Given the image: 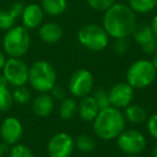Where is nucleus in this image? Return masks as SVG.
Returning a JSON list of instances; mask_svg holds the SVG:
<instances>
[{
	"instance_id": "obj_10",
	"label": "nucleus",
	"mask_w": 157,
	"mask_h": 157,
	"mask_svg": "<svg viewBox=\"0 0 157 157\" xmlns=\"http://www.w3.org/2000/svg\"><path fill=\"white\" fill-rule=\"evenodd\" d=\"M74 148V140L66 132L53 136L48 143V153L50 157H70Z\"/></svg>"
},
{
	"instance_id": "obj_1",
	"label": "nucleus",
	"mask_w": 157,
	"mask_h": 157,
	"mask_svg": "<svg viewBox=\"0 0 157 157\" xmlns=\"http://www.w3.org/2000/svg\"><path fill=\"white\" fill-rule=\"evenodd\" d=\"M136 15L129 6L114 3L105 10L103 15V28L109 36L115 39L127 38L136 27Z\"/></svg>"
},
{
	"instance_id": "obj_23",
	"label": "nucleus",
	"mask_w": 157,
	"mask_h": 157,
	"mask_svg": "<svg viewBox=\"0 0 157 157\" xmlns=\"http://www.w3.org/2000/svg\"><path fill=\"white\" fill-rule=\"evenodd\" d=\"M157 0H129V7L133 12L147 13L155 9Z\"/></svg>"
},
{
	"instance_id": "obj_21",
	"label": "nucleus",
	"mask_w": 157,
	"mask_h": 157,
	"mask_svg": "<svg viewBox=\"0 0 157 157\" xmlns=\"http://www.w3.org/2000/svg\"><path fill=\"white\" fill-rule=\"evenodd\" d=\"M41 8L46 14L56 16L66 10L67 1L66 0H41Z\"/></svg>"
},
{
	"instance_id": "obj_34",
	"label": "nucleus",
	"mask_w": 157,
	"mask_h": 157,
	"mask_svg": "<svg viewBox=\"0 0 157 157\" xmlns=\"http://www.w3.org/2000/svg\"><path fill=\"white\" fill-rule=\"evenodd\" d=\"M151 28H152L154 36L157 38V15H155V16H154V18H153L152 24H151Z\"/></svg>"
},
{
	"instance_id": "obj_4",
	"label": "nucleus",
	"mask_w": 157,
	"mask_h": 157,
	"mask_svg": "<svg viewBox=\"0 0 157 157\" xmlns=\"http://www.w3.org/2000/svg\"><path fill=\"white\" fill-rule=\"evenodd\" d=\"M30 35L24 26H14L3 37V50L9 57L22 58L30 48Z\"/></svg>"
},
{
	"instance_id": "obj_13",
	"label": "nucleus",
	"mask_w": 157,
	"mask_h": 157,
	"mask_svg": "<svg viewBox=\"0 0 157 157\" xmlns=\"http://www.w3.org/2000/svg\"><path fill=\"white\" fill-rule=\"evenodd\" d=\"M44 12L40 6L36 3H31L27 7H24L22 13V22L23 26L27 29H35L40 26L43 21Z\"/></svg>"
},
{
	"instance_id": "obj_27",
	"label": "nucleus",
	"mask_w": 157,
	"mask_h": 157,
	"mask_svg": "<svg viewBox=\"0 0 157 157\" xmlns=\"http://www.w3.org/2000/svg\"><path fill=\"white\" fill-rule=\"evenodd\" d=\"M94 99L96 100L97 105H98L99 109L102 110L105 108L110 107V100H109V96H108V93L105 92L103 88H98V90H95L94 93Z\"/></svg>"
},
{
	"instance_id": "obj_14",
	"label": "nucleus",
	"mask_w": 157,
	"mask_h": 157,
	"mask_svg": "<svg viewBox=\"0 0 157 157\" xmlns=\"http://www.w3.org/2000/svg\"><path fill=\"white\" fill-rule=\"evenodd\" d=\"M24 5L16 2L9 10H0V30H9L15 26L18 17L22 16Z\"/></svg>"
},
{
	"instance_id": "obj_16",
	"label": "nucleus",
	"mask_w": 157,
	"mask_h": 157,
	"mask_svg": "<svg viewBox=\"0 0 157 157\" xmlns=\"http://www.w3.org/2000/svg\"><path fill=\"white\" fill-rule=\"evenodd\" d=\"M99 109L96 100L93 96H85L81 99L78 105V112L80 117L85 122H92L98 115Z\"/></svg>"
},
{
	"instance_id": "obj_6",
	"label": "nucleus",
	"mask_w": 157,
	"mask_h": 157,
	"mask_svg": "<svg viewBox=\"0 0 157 157\" xmlns=\"http://www.w3.org/2000/svg\"><path fill=\"white\" fill-rule=\"evenodd\" d=\"M78 39L85 48L93 52H99L108 45L109 35L103 27L96 24H88L80 28Z\"/></svg>"
},
{
	"instance_id": "obj_26",
	"label": "nucleus",
	"mask_w": 157,
	"mask_h": 157,
	"mask_svg": "<svg viewBox=\"0 0 157 157\" xmlns=\"http://www.w3.org/2000/svg\"><path fill=\"white\" fill-rule=\"evenodd\" d=\"M9 157H35V154L28 146L16 143L10 148Z\"/></svg>"
},
{
	"instance_id": "obj_5",
	"label": "nucleus",
	"mask_w": 157,
	"mask_h": 157,
	"mask_svg": "<svg viewBox=\"0 0 157 157\" xmlns=\"http://www.w3.org/2000/svg\"><path fill=\"white\" fill-rule=\"evenodd\" d=\"M157 69L147 59L137 60L128 68L126 73L127 83L132 88H144L154 82Z\"/></svg>"
},
{
	"instance_id": "obj_30",
	"label": "nucleus",
	"mask_w": 157,
	"mask_h": 157,
	"mask_svg": "<svg viewBox=\"0 0 157 157\" xmlns=\"http://www.w3.org/2000/svg\"><path fill=\"white\" fill-rule=\"evenodd\" d=\"M113 48H114V51H115L118 55H122V54H124V53H126V51L128 50V41L126 40V38L116 39Z\"/></svg>"
},
{
	"instance_id": "obj_39",
	"label": "nucleus",
	"mask_w": 157,
	"mask_h": 157,
	"mask_svg": "<svg viewBox=\"0 0 157 157\" xmlns=\"http://www.w3.org/2000/svg\"><path fill=\"white\" fill-rule=\"evenodd\" d=\"M155 8H156V9H157V3H156V7H155Z\"/></svg>"
},
{
	"instance_id": "obj_38",
	"label": "nucleus",
	"mask_w": 157,
	"mask_h": 157,
	"mask_svg": "<svg viewBox=\"0 0 157 157\" xmlns=\"http://www.w3.org/2000/svg\"><path fill=\"white\" fill-rule=\"evenodd\" d=\"M127 157H139L138 155H128Z\"/></svg>"
},
{
	"instance_id": "obj_17",
	"label": "nucleus",
	"mask_w": 157,
	"mask_h": 157,
	"mask_svg": "<svg viewBox=\"0 0 157 157\" xmlns=\"http://www.w3.org/2000/svg\"><path fill=\"white\" fill-rule=\"evenodd\" d=\"M63 28L56 23H45L39 29V36L45 43H57L63 38Z\"/></svg>"
},
{
	"instance_id": "obj_32",
	"label": "nucleus",
	"mask_w": 157,
	"mask_h": 157,
	"mask_svg": "<svg viewBox=\"0 0 157 157\" xmlns=\"http://www.w3.org/2000/svg\"><path fill=\"white\" fill-rule=\"evenodd\" d=\"M51 96L53 97V98H55L56 100H63V99H65V90H63V88L61 87V86L59 85H55L54 87L51 90Z\"/></svg>"
},
{
	"instance_id": "obj_19",
	"label": "nucleus",
	"mask_w": 157,
	"mask_h": 157,
	"mask_svg": "<svg viewBox=\"0 0 157 157\" xmlns=\"http://www.w3.org/2000/svg\"><path fill=\"white\" fill-rule=\"evenodd\" d=\"M125 118L131 124H141L147 120V113L139 105H129L125 108Z\"/></svg>"
},
{
	"instance_id": "obj_11",
	"label": "nucleus",
	"mask_w": 157,
	"mask_h": 157,
	"mask_svg": "<svg viewBox=\"0 0 157 157\" xmlns=\"http://www.w3.org/2000/svg\"><path fill=\"white\" fill-rule=\"evenodd\" d=\"M110 105L116 109L128 107L133 98V88L128 83H116L108 93Z\"/></svg>"
},
{
	"instance_id": "obj_35",
	"label": "nucleus",
	"mask_w": 157,
	"mask_h": 157,
	"mask_svg": "<svg viewBox=\"0 0 157 157\" xmlns=\"http://www.w3.org/2000/svg\"><path fill=\"white\" fill-rule=\"evenodd\" d=\"M6 61H7V58H6V55L3 54L1 51H0V70H2L3 66H5Z\"/></svg>"
},
{
	"instance_id": "obj_12",
	"label": "nucleus",
	"mask_w": 157,
	"mask_h": 157,
	"mask_svg": "<svg viewBox=\"0 0 157 157\" xmlns=\"http://www.w3.org/2000/svg\"><path fill=\"white\" fill-rule=\"evenodd\" d=\"M0 136L2 141L9 145L18 143L23 137V125L16 117L9 116L5 118L0 125Z\"/></svg>"
},
{
	"instance_id": "obj_20",
	"label": "nucleus",
	"mask_w": 157,
	"mask_h": 157,
	"mask_svg": "<svg viewBox=\"0 0 157 157\" xmlns=\"http://www.w3.org/2000/svg\"><path fill=\"white\" fill-rule=\"evenodd\" d=\"M131 35L133 36V39L136 40V42L139 43L140 45L146 43V42H148L150 40H152L153 38H155L151 26L145 24V23L136 24V27Z\"/></svg>"
},
{
	"instance_id": "obj_3",
	"label": "nucleus",
	"mask_w": 157,
	"mask_h": 157,
	"mask_svg": "<svg viewBox=\"0 0 157 157\" xmlns=\"http://www.w3.org/2000/svg\"><path fill=\"white\" fill-rule=\"evenodd\" d=\"M56 70L48 61L38 60L29 68L28 82L31 87L39 93L51 92L56 85Z\"/></svg>"
},
{
	"instance_id": "obj_7",
	"label": "nucleus",
	"mask_w": 157,
	"mask_h": 157,
	"mask_svg": "<svg viewBox=\"0 0 157 157\" xmlns=\"http://www.w3.org/2000/svg\"><path fill=\"white\" fill-rule=\"evenodd\" d=\"M29 68L25 61L21 58L10 57L7 59L2 68V75L7 80L8 84L17 87L22 86L28 82Z\"/></svg>"
},
{
	"instance_id": "obj_9",
	"label": "nucleus",
	"mask_w": 157,
	"mask_h": 157,
	"mask_svg": "<svg viewBox=\"0 0 157 157\" xmlns=\"http://www.w3.org/2000/svg\"><path fill=\"white\" fill-rule=\"evenodd\" d=\"M94 87V76L88 70L78 69L72 74L69 82L71 94L78 98L88 96Z\"/></svg>"
},
{
	"instance_id": "obj_33",
	"label": "nucleus",
	"mask_w": 157,
	"mask_h": 157,
	"mask_svg": "<svg viewBox=\"0 0 157 157\" xmlns=\"http://www.w3.org/2000/svg\"><path fill=\"white\" fill-rule=\"evenodd\" d=\"M9 153H10L9 144L6 143L5 141L0 142V157H6L7 155H9Z\"/></svg>"
},
{
	"instance_id": "obj_37",
	"label": "nucleus",
	"mask_w": 157,
	"mask_h": 157,
	"mask_svg": "<svg viewBox=\"0 0 157 157\" xmlns=\"http://www.w3.org/2000/svg\"><path fill=\"white\" fill-rule=\"evenodd\" d=\"M153 156L154 157H157V145L154 147V150H153Z\"/></svg>"
},
{
	"instance_id": "obj_15",
	"label": "nucleus",
	"mask_w": 157,
	"mask_h": 157,
	"mask_svg": "<svg viewBox=\"0 0 157 157\" xmlns=\"http://www.w3.org/2000/svg\"><path fill=\"white\" fill-rule=\"evenodd\" d=\"M54 109V98L48 93H41L33 101V111L38 117H48Z\"/></svg>"
},
{
	"instance_id": "obj_22",
	"label": "nucleus",
	"mask_w": 157,
	"mask_h": 157,
	"mask_svg": "<svg viewBox=\"0 0 157 157\" xmlns=\"http://www.w3.org/2000/svg\"><path fill=\"white\" fill-rule=\"evenodd\" d=\"M78 111V105L74 99L72 98H65L63 99L60 105H59V115L63 120H71L75 115Z\"/></svg>"
},
{
	"instance_id": "obj_2",
	"label": "nucleus",
	"mask_w": 157,
	"mask_h": 157,
	"mask_svg": "<svg viewBox=\"0 0 157 157\" xmlns=\"http://www.w3.org/2000/svg\"><path fill=\"white\" fill-rule=\"evenodd\" d=\"M95 133L102 140L117 138L125 129V116L120 109L108 107L99 111L93 125Z\"/></svg>"
},
{
	"instance_id": "obj_28",
	"label": "nucleus",
	"mask_w": 157,
	"mask_h": 157,
	"mask_svg": "<svg viewBox=\"0 0 157 157\" xmlns=\"http://www.w3.org/2000/svg\"><path fill=\"white\" fill-rule=\"evenodd\" d=\"M90 8L97 11H105L115 3V0H87Z\"/></svg>"
},
{
	"instance_id": "obj_31",
	"label": "nucleus",
	"mask_w": 157,
	"mask_h": 157,
	"mask_svg": "<svg viewBox=\"0 0 157 157\" xmlns=\"http://www.w3.org/2000/svg\"><path fill=\"white\" fill-rule=\"evenodd\" d=\"M141 48L143 51V53L145 54H153V53L157 52V38H153L152 40H150L146 43L142 44Z\"/></svg>"
},
{
	"instance_id": "obj_24",
	"label": "nucleus",
	"mask_w": 157,
	"mask_h": 157,
	"mask_svg": "<svg viewBox=\"0 0 157 157\" xmlns=\"http://www.w3.org/2000/svg\"><path fill=\"white\" fill-rule=\"evenodd\" d=\"M74 145L84 153H90L95 150L96 147V141L93 137L88 135H81L76 137L74 140Z\"/></svg>"
},
{
	"instance_id": "obj_8",
	"label": "nucleus",
	"mask_w": 157,
	"mask_h": 157,
	"mask_svg": "<svg viewBox=\"0 0 157 157\" xmlns=\"http://www.w3.org/2000/svg\"><path fill=\"white\" fill-rule=\"evenodd\" d=\"M117 146L127 155H139L145 148L146 141L138 130H126L117 137Z\"/></svg>"
},
{
	"instance_id": "obj_18",
	"label": "nucleus",
	"mask_w": 157,
	"mask_h": 157,
	"mask_svg": "<svg viewBox=\"0 0 157 157\" xmlns=\"http://www.w3.org/2000/svg\"><path fill=\"white\" fill-rule=\"evenodd\" d=\"M13 96L9 88L7 80L3 75L0 76V112H7L13 105Z\"/></svg>"
},
{
	"instance_id": "obj_36",
	"label": "nucleus",
	"mask_w": 157,
	"mask_h": 157,
	"mask_svg": "<svg viewBox=\"0 0 157 157\" xmlns=\"http://www.w3.org/2000/svg\"><path fill=\"white\" fill-rule=\"evenodd\" d=\"M153 65H154V67L157 69V52L155 53V55H154V58H153Z\"/></svg>"
},
{
	"instance_id": "obj_29",
	"label": "nucleus",
	"mask_w": 157,
	"mask_h": 157,
	"mask_svg": "<svg viewBox=\"0 0 157 157\" xmlns=\"http://www.w3.org/2000/svg\"><path fill=\"white\" fill-rule=\"evenodd\" d=\"M147 130L150 135L157 140V113L151 115L147 120Z\"/></svg>"
},
{
	"instance_id": "obj_25",
	"label": "nucleus",
	"mask_w": 157,
	"mask_h": 157,
	"mask_svg": "<svg viewBox=\"0 0 157 157\" xmlns=\"http://www.w3.org/2000/svg\"><path fill=\"white\" fill-rule=\"evenodd\" d=\"M12 96H13L14 102L18 103V105H26L31 99V92L25 85L17 86L12 92Z\"/></svg>"
}]
</instances>
